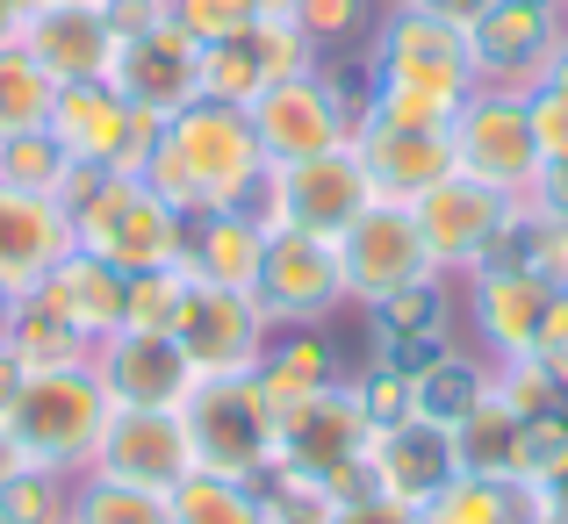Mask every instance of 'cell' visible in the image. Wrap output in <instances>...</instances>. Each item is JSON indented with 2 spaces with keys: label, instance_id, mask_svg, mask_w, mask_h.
Segmentation results:
<instances>
[{
  "label": "cell",
  "instance_id": "43",
  "mask_svg": "<svg viewBox=\"0 0 568 524\" xmlns=\"http://www.w3.org/2000/svg\"><path fill=\"white\" fill-rule=\"evenodd\" d=\"M367 14H375V0H295L288 22L303 29L317 51H338V43H353L367 29Z\"/></svg>",
  "mask_w": 568,
  "mask_h": 524
},
{
  "label": "cell",
  "instance_id": "35",
  "mask_svg": "<svg viewBox=\"0 0 568 524\" xmlns=\"http://www.w3.org/2000/svg\"><path fill=\"white\" fill-rule=\"evenodd\" d=\"M72 482H80V474L14 468L8 482H0V524H72Z\"/></svg>",
  "mask_w": 568,
  "mask_h": 524
},
{
  "label": "cell",
  "instance_id": "11",
  "mask_svg": "<svg viewBox=\"0 0 568 524\" xmlns=\"http://www.w3.org/2000/svg\"><path fill=\"white\" fill-rule=\"evenodd\" d=\"M245 115H252V137H260L266 166H295V158L338 152L353 137V109L324 86V72H295V80L260 86V101Z\"/></svg>",
  "mask_w": 568,
  "mask_h": 524
},
{
  "label": "cell",
  "instance_id": "47",
  "mask_svg": "<svg viewBox=\"0 0 568 524\" xmlns=\"http://www.w3.org/2000/svg\"><path fill=\"white\" fill-rule=\"evenodd\" d=\"M324 524H417V511H403L388 496H353V503H332Z\"/></svg>",
  "mask_w": 568,
  "mask_h": 524
},
{
  "label": "cell",
  "instance_id": "57",
  "mask_svg": "<svg viewBox=\"0 0 568 524\" xmlns=\"http://www.w3.org/2000/svg\"><path fill=\"white\" fill-rule=\"evenodd\" d=\"M295 8V0H260V14H288Z\"/></svg>",
  "mask_w": 568,
  "mask_h": 524
},
{
  "label": "cell",
  "instance_id": "45",
  "mask_svg": "<svg viewBox=\"0 0 568 524\" xmlns=\"http://www.w3.org/2000/svg\"><path fill=\"white\" fill-rule=\"evenodd\" d=\"M526 115H532L540 166H561V158H568V94H561V86H532V94H526Z\"/></svg>",
  "mask_w": 568,
  "mask_h": 524
},
{
  "label": "cell",
  "instance_id": "40",
  "mask_svg": "<svg viewBox=\"0 0 568 524\" xmlns=\"http://www.w3.org/2000/svg\"><path fill=\"white\" fill-rule=\"evenodd\" d=\"M561 460H568V410L518 417V445H511V474L518 482H547Z\"/></svg>",
  "mask_w": 568,
  "mask_h": 524
},
{
  "label": "cell",
  "instance_id": "13",
  "mask_svg": "<svg viewBox=\"0 0 568 524\" xmlns=\"http://www.w3.org/2000/svg\"><path fill=\"white\" fill-rule=\"evenodd\" d=\"M367 445H375V417L361 410V388L353 381H332L310 402L281 410V431H274V460L317 474V482H332L338 468L367 460Z\"/></svg>",
  "mask_w": 568,
  "mask_h": 524
},
{
  "label": "cell",
  "instance_id": "20",
  "mask_svg": "<svg viewBox=\"0 0 568 524\" xmlns=\"http://www.w3.org/2000/svg\"><path fill=\"white\" fill-rule=\"evenodd\" d=\"M94 381L109 388L115 410H181L194 367L173 338H152V331H115L109 346H94Z\"/></svg>",
  "mask_w": 568,
  "mask_h": 524
},
{
  "label": "cell",
  "instance_id": "29",
  "mask_svg": "<svg viewBox=\"0 0 568 524\" xmlns=\"http://www.w3.org/2000/svg\"><path fill=\"white\" fill-rule=\"evenodd\" d=\"M483 395H489V373H483V367H468V359H454V352H439L432 367H417V373H410V410H417V417H432V424H446V431H454Z\"/></svg>",
  "mask_w": 568,
  "mask_h": 524
},
{
  "label": "cell",
  "instance_id": "53",
  "mask_svg": "<svg viewBox=\"0 0 568 524\" xmlns=\"http://www.w3.org/2000/svg\"><path fill=\"white\" fill-rule=\"evenodd\" d=\"M540 86H561V94H568V37L555 43V58H547V72H540Z\"/></svg>",
  "mask_w": 568,
  "mask_h": 524
},
{
  "label": "cell",
  "instance_id": "21",
  "mask_svg": "<svg viewBox=\"0 0 568 524\" xmlns=\"http://www.w3.org/2000/svg\"><path fill=\"white\" fill-rule=\"evenodd\" d=\"M353 158L367 166L382 202H417L425 187H439L454 173V130H396V123H375L361 115L353 123Z\"/></svg>",
  "mask_w": 568,
  "mask_h": 524
},
{
  "label": "cell",
  "instance_id": "3",
  "mask_svg": "<svg viewBox=\"0 0 568 524\" xmlns=\"http://www.w3.org/2000/svg\"><path fill=\"white\" fill-rule=\"evenodd\" d=\"M72 237H80V251L109 259L123 280L187 259V216H173V202H159L144 173H101L87 202L72 208Z\"/></svg>",
  "mask_w": 568,
  "mask_h": 524
},
{
  "label": "cell",
  "instance_id": "50",
  "mask_svg": "<svg viewBox=\"0 0 568 524\" xmlns=\"http://www.w3.org/2000/svg\"><path fill=\"white\" fill-rule=\"evenodd\" d=\"M425 8H432V14H446V22H460V29H468L475 14L489 8V0H425Z\"/></svg>",
  "mask_w": 568,
  "mask_h": 524
},
{
  "label": "cell",
  "instance_id": "23",
  "mask_svg": "<svg viewBox=\"0 0 568 524\" xmlns=\"http://www.w3.org/2000/svg\"><path fill=\"white\" fill-rule=\"evenodd\" d=\"M547 302H555V288H547L532 266H475V331H483V346L497 359H532L540 346V323H547Z\"/></svg>",
  "mask_w": 568,
  "mask_h": 524
},
{
  "label": "cell",
  "instance_id": "6",
  "mask_svg": "<svg viewBox=\"0 0 568 524\" xmlns=\"http://www.w3.org/2000/svg\"><path fill=\"white\" fill-rule=\"evenodd\" d=\"M43 137L72 158V166H94V173H144L152 166V144H159V115L130 109L109 80H72L58 86L51 101V123Z\"/></svg>",
  "mask_w": 568,
  "mask_h": 524
},
{
  "label": "cell",
  "instance_id": "33",
  "mask_svg": "<svg viewBox=\"0 0 568 524\" xmlns=\"http://www.w3.org/2000/svg\"><path fill=\"white\" fill-rule=\"evenodd\" d=\"M260 86H266V72H260L252 37H237V43H202V51H194V94H202V101L252 109V101H260Z\"/></svg>",
  "mask_w": 568,
  "mask_h": 524
},
{
  "label": "cell",
  "instance_id": "18",
  "mask_svg": "<svg viewBox=\"0 0 568 524\" xmlns=\"http://www.w3.org/2000/svg\"><path fill=\"white\" fill-rule=\"evenodd\" d=\"M568 37L555 8H532V0H489L483 14L468 22V51H475V80H532L540 86L555 43ZM526 86V94H532Z\"/></svg>",
  "mask_w": 568,
  "mask_h": 524
},
{
  "label": "cell",
  "instance_id": "31",
  "mask_svg": "<svg viewBox=\"0 0 568 524\" xmlns=\"http://www.w3.org/2000/svg\"><path fill=\"white\" fill-rule=\"evenodd\" d=\"M51 101H58V80L22 51V43H8V51H0V137L43 130L51 123Z\"/></svg>",
  "mask_w": 568,
  "mask_h": 524
},
{
  "label": "cell",
  "instance_id": "1",
  "mask_svg": "<svg viewBox=\"0 0 568 524\" xmlns=\"http://www.w3.org/2000/svg\"><path fill=\"white\" fill-rule=\"evenodd\" d=\"M144 179H152L159 202H173V216H187V223L223 216V208H252V194H260V179H266V152H260V137H252V115L223 109V101H187L181 115L159 123Z\"/></svg>",
  "mask_w": 568,
  "mask_h": 524
},
{
  "label": "cell",
  "instance_id": "41",
  "mask_svg": "<svg viewBox=\"0 0 568 524\" xmlns=\"http://www.w3.org/2000/svg\"><path fill=\"white\" fill-rule=\"evenodd\" d=\"M72 173V158L58 152L43 130H29V137H0V179H14V187H37V194H58V179Z\"/></svg>",
  "mask_w": 568,
  "mask_h": 524
},
{
  "label": "cell",
  "instance_id": "12",
  "mask_svg": "<svg viewBox=\"0 0 568 524\" xmlns=\"http://www.w3.org/2000/svg\"><path fill=\"white\" fill-rule=\"evenodd\" d=\"M511 194H497V187H483V179H468V173H446L439 187H425L410 202V216H417V230H425V251H432V266L439 274H475L483 266V251L504 237V223H511Z\"/></svg>",
  "mask_w": 568,
  "mask_h": 524
},
{
  "label": "cell",
  "instance_id": "36",
  "mask_svg": "<svg viewBox=\"0 0 568 524\" xmlns=\"http://www.w3.org/2000/svg\"><path fill=\"white\" fill-rule=\"evenodd\" d=\"M460 101H468V94H439V86H396V80H375V101H367V115H375V123H396V130H454Z\"/></svg>",
  "mask_w": 568,
  "mask_h": 524
},
{
  "label": "cell",
  "instance_id": "9",
  "mask_svg": "<svg viewBox=\"0 0 568 524\" xmlns=\"http://www.w3.org/2000/svg\"><path fill=\"white\" fill-rule=\"evenodd\" d=\"M173 346L187 352L194 373H252L260 352L274 346V317H266L260 295L209 288V280L187 274L181 309H173Z\"/></svg>",
  "mask_w": 568,
  "mask_h": 524
},
{
  "label": "cell",
  "instance_id": "28",
  "mask_svg": "<svg viewBox=\"0 0 568 524\" xmlns=\"http://www.w3.org/2000/svg\"><path fill=\"white\" fill-rule=\"evenodd\" d=\"M166 503H173V524H274V517H266L260 482H237V474H209V468L181 474V482L166 489Z\"/></svg>",
  "mask_w": 568,
  "mask_h": 524
},
{
  "label": "cell",
  "instance_id": "56",
  "mask_svg": "<svg viewBox=\"0 0 568 524\" xmlns=\"http://www.w3.org/2000/svg\"><path fill=\"white\" fill-rule=\"evenodd\" d=\"M8 323H14V302L0 295V346H8Z\"/></svg>",
  "mask_w": 568,
  "mask_h": 524
},
{
  "label": "cell",
  "instance_id": "59",
  "mask_svg": "<svg viewBox=\"0 0 568 524\" xmlns=\"http://www.w3.org/2000/svg\"><path fill=\"white\" fill-rule=\"evenodd\" d=\"M561 8H568V0H561Z\"/></svg>",
  "mask_w": 568,
  "mask_h": 524
},
{
  "label": "cell",
  "instance_id": "42",
  "mask_svg": "<svg viewBox=\"0 0 568 524\" xmlns=\"http://www.w3.org/2000/svg\"><path fill=\"white\" fill-rule=\"evenodd\" d=\"M252 51H260L266 86H274V80H295V72H317V43H310L303 29L288 22V14H260V29H252Z\"/></svg>",
  "mask_w": 568,
  "mask_h": 524
},
{
  "label": "cell",
  "instance_id": "5",
  "mask_svg": "<svg viewBox=\"0 0 568 524\" xmlns=\"http://www.w3.org/2000/svg\"><path fill=\"white\" fill-rule=\"evenodd\" d=\"M367 202H382L367 166L353 158V144L317 158H295V166H266L260 194H252V216L266 230H310V237H338Z\"/></svg>",
  "mask_w": 568,
  "mask_h": 524
},
{
  "label": "cell",
  "instance_id": "22",
  "mask_svg": "<svg viewBox=\"0 0 568 524\" xmlns=\"http://www.w3.org/2000/svg\"><path fill=\"white\" fill-rule=\"evenodd\" d=\"M123 288H130V280L115 274L109 259H94V251H65V259L51 266V280H43L29 302L51 309V317L94 352V346H109V338L123 331Z\"/></svg>",
  "mask_w": 568,
  "mask_h": 524
},
{
  "label": "cell",
  "instance_id": "14",
  "mask_svg": "<svg viewBox=\"0 0 568 524\" xmlns=\"http://www.w3.org/2000/svg\"><path fill=\"white\" fill-rule=\"evenodd\" d=\"M65 251H80L72 208L58 202V194L0 179V295H8V302H29Z\"/></svg>",
  "mask_w": 568,
  "mask_h": 524
},
{
  "label": "cell",
  "instance_id": "48",
  "mask_svg": "<svg viewBox=\"0 0 568 524\" xmlns=\"http://www.w3.org/2000/svg\"><path fill=\"white\" fill-rule=\"evenodd\" d=\"M526 208H540V216H561V223H568V158H561V166H540V179H532V194H526Z\"/></svg>",
  "mask_w": 568,
  "mask_h": 524
},
{
  "label": "cell",
  "instance_id": "58",
  "mask_svg": "<svg viewBox=\"0 0 568 524\" xmlns=\"http://www.w3.org/2000/svg\"><path fill=\"white\" fill-rule=\"evenodd\" d=\"M80 8H101V0H80Z\"/></svg>",
  "mask_w": 568,
  "mask_h": 524
},
{
  "label": "cell",
  "instance_id": "7",
  "mask_svg": "<svg viewBox=\"0 0 568 524\" xmlns=\"http://www.w3.org/2000/svg\"><path fill=\"white\" fill-rule=\"evenodd\" d=\"M454 173L526 202L540 179V144H532L526 86H475L454 115Z\"/></svg>",
  "mask_w": 568,
  "mask_h": 524
},
{
  "label": "cell",
  "instance_id": "32",
  "mask_svg": "<svg viewBox=\"0 0 568 524\" xmlns=\"http://www.w3.org/2000/svg\"><path fill=\"white\" fill-rule=\"evenodd\" d=\"M511 445H518V417L504 410L497 388H489V395L454 424V468L460 474H511Z\"/></svg>",
  "mask_w": 568,
  "mask_h": 524
},
{
  "label": "cell",
  "instance_id": "44",
  "mask_svg": "<svg viewBox=\"0 0 568 524\" xmlns=\"http://www.w3.org/2000/svg\"><path fill=\"white\" fill-rule=\"evenodd\" d=\"M526 208V202H518ZM526 266L547 280L555 295H568V223L561 216H540V208H526Z\"/></svg>",
  "mask_w": 568,
  "mask_h": 524
},
{
  "label": "cell",
  "instance_id": "49",
  "mask_svg": "<svg viewBox=\"0 0 568 524\" xmlns=\"http://www.w3.org/2000/svg\"><path fill=\"white\" fill-rule=\"evenodd\" d=\"M540 496H547V511H555V524H568V460L540 482Z\"/></svg>",
  "mask_w": 568,
  "mask_h": 524
},
{
  "label": "cell",
  "instance_id": "27",
  "mask_svg": "<svg viewBox=\"0 0 568 524\" xmlns=\"http://www.w3.org/2000/svg\"><path fill=\"white\" fill-rule=\"evenodd\" d=\"M252 381H260V395L274 402V417H281V410H295V402H310L317 388H332L338 367H332V346H324V331H310V323H303V331L274 338V346L260 352Z\"/></svg>",
  "mask_w": 568,
  "mask_h": 524
},
{
  "label": "cell",
  "instance_id": "4",
  "mask_svg": "<svg viewBox=\"0 0 568 524\" xmlns=\"http://www.w3.org/2000/svg\"><path fill=\"white\" fill-rule=\"evenodd\" d=\"M181 424L194 445V468L209 474H237V482H260L274 468V402L260 395L252 373H194L181 395Z\"/></svg>",
  "mask_w": 568,
  "mask_h": 524
},
{
  "label": "cell",
  "instance_id": "30",
  "mask_svg": "<svg viewBox=\"0 0 568 524\" xmlns=\"http://www.w3.org/2000/svg\"><path fill=\"white\" fill-rule=\"evenodd\" d=\"M72 524H173V503H166V489L80 474L72 482Z\"/></svg>",
  "mask_w": 568,
  "mask_h": 524
},
{
  "label": "cell",
  "instance_id": "51",
  "mask_svg": "<svg viewBox=\"0 0 568 524\" xmlns=\"http://www.w3.org/2000/svg\"><path fill=\"white\" fill-rule=\"evenodd\" d=\"M43 8H58V0H0V14H8L14 29H29V22H37Z\"/></svg>",
  "mask_w": 568,
  "mask_h": 524
},
{
  "label": "cell",
  "instance_id": "54",
  "mask_svg": "<svg viewBox=\"0 0 568 524\" xmlns=\"http://www.w3.org/2000/svg\"><path fill=\"white\" fill-rule=\"evenodd\" d=\"M14 468H22V460H14V445H8V424H0V482H8Z\"/></svg>",
  "mask_w": 568,
  "mask_h": 524
},
{
  "label": "cell",
  "instance_id": "46",
  "mask_svg": "<svg viewBox=\"0 0 568 524\" xmlns=\"http://www.w3.org/2000/svg\"><path fill=\"white\" fill-rule=\"evenodd\" d=\"M353 388H361V410L375 417V431H382V424H396V417H410V373L388 367V359H382V367H367Z\"/></svg>",
  "mask_w": 568,
  "mask_h": 524
},
{
  "label": "cell",
  "instance_id": "24",
  "mask_svg": "<svg viewBox=\"0 0 568 524\" xmlns=\"http://www.w3.org/2000/svg\"><path fill=\"white\" fill-rule=\"evenodd\" d=\"M22 51L37 58L43 72H51L58 86L72 80H101L115 58V29L101 22V8H80V0H58V8H43L37 22L22 29Z\"/></svg>",
  "mask_w": 568,
  "mask_h": 524
},
{
  "label": "cell",
  "instance_id": "52",
  "mask_svg": "<svg viewBox=\"0 0 568 524\" xmlns=\"http://www.w3.org/2000/svg\"><path fill=\"white\" fill-rule=\"evenodd\" d=\"M14 388H22V367H14V352L0 346V417H8V402H14Z\"/></svg>",
  "mask_w": 568,
  "mask_h": 524
},
{
  "label": "cell",
  "instance_id": "39",
  "mask_svg": "<svg viewBox=\"0 0 568 524\" xmlns=\"http://www.w3.org/2000/svg\"><path fill=\"white\" fill-rule=\"evenodd\" d=\"M489 388H497V402H504L511 417H547V410H568V388H561L555 373L540 367V359H504Z\"/></svg>",
  "mask_w": 568,
  "mask_h": 524
},
{
  "label": "cell",
  "instance_id": "34",
  "mask_svg": "<svg viewBox=\"0 0 568 524\" xmlns=\"http://www.w3.org/2000/svg\"><path fill=\"white\" fill-rule=\"evenodd\" d=\"M8 352H14V367L22 373H51V367H87V352L80 338L65 331V323L51 317V309H37V302H14V323H8Z\"/></svg>",
  "mask_w": 568,
  "mask_h": 524
},
{
  "label": "cell",
  "instance_id": "8",
  "mask_svg": "<svg viewBox=\"0 0 568 524\" xmlns=\"http://www.w3.org/2000/svg\"><path fill=\"white\" fill-rule=\"evenodd\" d=\"M332 245H338V274H346V302L375 309V302H388V295L417 288V280H439L410 202H367Z\"/></svg>",
  "mask_w": 568,
  "mask_h": 524
},
{
  "label": "cell",
  "instance_id": "17",
  "mask_svg": "<svg viewBox=\"0 0 568 524\" xmlns=\"http://www.w3.org/2000/svg\"><path fill=\"white\" fill-rule=\"evenodd\" d=\"M194 51H202V43H187L173 22H159V29H144V37H115V58H109L101 80H109L130 109H144V115L166 123V115H181L187 101H202L194 94Z\"/></svg>",
  "mask_w": 568,
  "mask_h": 524
},
{
  "label": "cell",
  "instance_id": "25",
  "mask_svg": "<svg viewBox=\"0 0 568 524\" xmlns=\"http://www.w3.org/2000/svg\"><path fill=\"white\" fill-rule=\"evenodd\" d=\"M187 274L209 288H237L260 295V266H266V223L252 208H223V216L187 223Z\"/></svg>",
  "mask_w": 568,
  "mask_h": 524
},
{
  "label": "cell",
  "instance_id": "19",
  "mask_svg": "<svg viewBox=\"0 0 568 524\" xmlns=\"http://www.w3.org/2000/svg\"><path fill=\"white\" fill-rule=\"evenodd\" d=\"M367 468H375V489H382L388 503H403V511H425V503L460 474V468H454V431L410 410V417H396V424L375 431V445H367Z\"/></svg>",
  "mask_w": 568,
  "mask_h": 524
},
{
  "label": "cell",
  "instance_id": "37",
  "mask_svg": "<svg viewBox=\"0 0 568 524\" xmlns=\"http://www.w3.org/2000/svg\"><path fill=\"white\" fill-rule=\"evenodd\" d=\"M166 22L187 43H237L260 29V0H166Z\"/></svg>",
  "mask_w": 568,
  "mask_h": 524
},
{
  "label": "cell",
  "instance_id": "16",
  "mask_svg": "<svg viewBox=\"0 0 568 524\" xmlns=\"http://www.w3.org/2000/svg\"><path fill=\"white\" fill-rule=\"evenodd\" d=\"M87 474L138 482V489H173L181 474H194V445H187L181 410H109V431H101Z\"/></svg>",
  "mask_w": 568,
  "mask_h": 524
},
{
  "label": "cell",
  "instance_id": "10",
  "mask_svg": "<svg viewBox=\"0 0 568 524\" xmlns=\"http://www.w3.org/2000/svg\"><path fill=\"white\" fill-rule=\"evenodd\" d=\"M375 80L396 86H439V94H475V51H468V29L432 14L425 0H396V14L382 22L375 43Z\"/></svg>",
  "mask_w": 568,
  "mask_h": 524
},
{
  "label": "cell",
  "instance_id": "15",
  "mask_svg": "<svg viewBox=\"0 0 568 524\" xmlns=\"http://www.w3.org/2000/svg\"><path fill=\"white\" fill-rule=\"evenodd\" d=\"M260 302L274 323H310L332 302H346L338 245L310 230H266V266H260Z\"/></svg>",
  "mask_w": 568,
  "mask_h": 524
},
{
  "label": "cell",
  "instance_id": "2",
  "mask_svg": "<svg viewBox=\"0 0 568 524\" xmlns=\"http://www.w3.org/2000/svg\"><path fill=\"white\" fill-rule=\"evenodd\" d=\"M109 388L94 381V367H51V373H22L8 402V445L22 468H51V474H87L94 445L109 431Z\"/></svg>",
  "mask_w": 568,
  "mask_h": 524
},
{
  "label": "cell",
  "instance_id": "26",
  "mask_svg": "<svg viewBox=\"0 0 568 524\" xmlns=\"http://www.w3.org/2000/svg\"><path fill=\"white\" fill-rule=\"evenodd\" d=\"M417 524H555V511H547L540 482H518V474H454L417 511Z\"/></svg>",
  "mask_w": 568,
  "mask_h": 524
},
{
  "label": "cell",
  "instance_id": "38",
  "mask_svg": "<svg viewBox=\"0 0 568 524\" xmlns=\"http://www.w3.org/2000/svg\"><path fill=\"white\" fill-rule=\"evenodd\" d=\"M181 288H187V266H159V274H130V288H123V331H152V338H173V309H181Z\"/></svg>",
  "mask_w": 568,
  "mask_h": 524
},
{
  "label": "cell",
  "instance_id": "55",
  "mask_svg": "<svg viewBox=\"0 0 568 524\" xmlns=\"http://www.w3.org/2000/svg\"><path fill=\"white\" fill-rule=\"evenodd\" d=\"M8 43H22V29H14L8 14H0V51H8Z\"/></svg>",
  "mask_w": 568,
  "mask_h": 524
}]
</instances>
